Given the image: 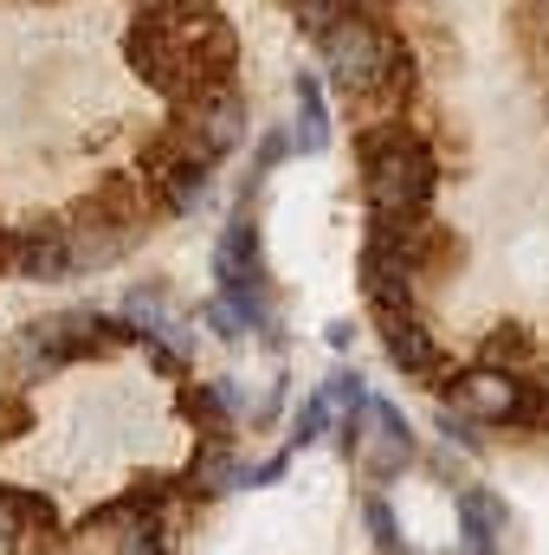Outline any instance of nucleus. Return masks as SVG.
<instances>
[{
  "label": "nucleus",
  "instance_id": "nucleus-27",
  "mask_svg": "<svg viewBox=\"0 0 549 555\" xmlns=\"http://www.w3.org/2000/svg\"><path fill=\"white\" fill-rule=\"evenodd\" d=\"M284 472H291V452H272V459H259V465L246 472V485H278Z\"/></svg>",
  "mask_w": 549,
  "mask_h": 555
},
{
  "label": "nucleus",
  "instance_id": "nucleus-30",
  "mask_svg": "<svg viewBox=\"0 0 549 555\" xmlns=\"http://www.w3.org/2000/svg\"><path fill=\"white\" fill-rule=\"evenodd\" d=\"M395 555H413V550H395Z\"/></svg>",
  "mask_w": 549,
  "mask_h": 555
},
{
  "label": "nucleus",
  "instance_id": "nucleus-2",
  "mask_svg": "<svg viewBox=\"0 0 549 555\" xmlns=\"http://www.w3.org/2000/svg\"><path fill=\"white\" fill-rule=\"evenodd\" d=\"M317 52H323V72L336 78L343 98H369V91H382L388 78H401L413 65L401 33L375 7H349L330 33H317Z\"/></svg>",
  "mask_w": 549,
  "mask_h": 555
},
{
  "label": "nucleus",
  "instance_id": "nucleus-5",
  "mask_svg": "<svg viewBox=\"0 0 549 555\" xmlns=\"http://www.w3.org/2000/svg\"><path fill=\"white\" fill-rule=\"evenodd\" d=\"M7 278L26 284H59L72 278V246H65V220H33V227H7Z\"/></svg>",
  "mask_w": 549,
  "mask_h": 555
},
{
  "label": "nucleus",
  "instance_id": "nucleus-3",
  "mask_svg": "<svg viewBox=\"0 0 549 555\" xmlns=\"http://www.w3.org/2000/svg\"><path fill=\"white\" fill-rule=\"evenodd\" d=\"M214 168H220V155L207 149V137L188 124V117H168L155 137L142 142V188L155 194V207L162 214H194L207 194H214Z\"/></svg>",
  "mask_w": 549,
  "mask_h": 555
},
{
  "label": "nucleus",
  "instance_id": "nucleus-10",
  "mask_svg": "<svg viewBox=\"0 0 549 555\" xmlns=\"http://www.w3.org/2000/svg\"><path fill=\"white\" fill-rule=\"evenodd\" d=\"M459 491V555H505L511 504L491 485H452Z\"/></svg>",
  "mask_w": 549,
  "mask_h": 555
},
{
  "label": "nucleus",
  "instance_id": "nucleus-13",
  "mask_svg": "<svg viewBox=\"0 0 549 555\" xmlns=\"http://www.w3.org/2000/svg\"><path fill=\"white\" fill-rule=\"evenodd\" d=\"M181 414L201 426V446H233L240 388L233 382H181Z\"/></svg>",
  "mask_w": 549,
  "mask_h": 555
},
{
  "label": "nucleus",
  "instance_id": "nucleus-8",
  "mask_svg": "<svg viewBox=\"0 0 549 555\" xmlns=\"http://www.w3.org/2000/svg\"><path fill=\"white\" fill-rule=\"evenodd\" d=\"M142 233L137 227H124L111 207H98V201H85L72 220H65V246H72V272H98V266H117L130 246H137Z\"/></svg>",
  "mask_w": 549,
  "mask_h": 555
},
{
  "label": "nucleus",
  "instance_id": "nucleus-14",
  "mask_svg": "<svg viewBox=\"0 0 549 555\" xmlns=\"http://www.w3.org/2000/svg\"><path fill=\"white\" fill-rule=\"evenodd\" d=\"M240 485H246V465L233 459V446H201L188 478H181V491H194V498H227Z\"/></svg>",
  "mask_w": 549,
  "mask_h": 555
},
{
  "label": "nucleus",
  "instance_id": "nucleus-20",
  "mask_svg": "<svg viewBox=\"0 0 549 555\" xmlns=\"http://www.w3.org/2000/svg\"><path fill=\"white\" fill-rule=\"evenodd\" d=\"M323 401H330L336 414H356V408H369V382H362V375H356V369L343 362V369H336V375L323 382Z\"/></svg>",
  "mask_w": 549,
  "mask_h": 555
},
{
  "label": "nucleus",
  "instance_id": "nucleus-9",
  "mask_svg": "<svg viewBox=\"0 0 549 555\" xmlns=\"http://www.w3.org/2000/svg\"><path fill=\"white\" fill-rule=\"evenodd\" d=\"M362 297L375 317H420V278L401 253L362 246Z\"/></svg>",
  "mask_w": 549,
  "mask_h": 555
},
{
  "label": "nucleus",
  "instance_id": "nucleus-4",
  "mask_svg": "<svg viewBox=\"0 0 549 555\" xmlns=\"http://www.w3.org/2000/svg\"><path fill=\"white\" fill-rule=\"evenodd\" d=\"M124 52H130V65H137V78L149 91H162L175 111L181 104H194L201 91H214V78L201 72V59L162 26V13H137V26H130V39H124Z\"/></svg>",
  "mask_w": 549,
  "mask_h": 555
},
{
  "label": "nucleus",
  "instance_id": "nucleus-25",
  "mask_svg": "<svg viewBox=\"0 0 549 555\" xmlns=\"http://www.w3.org/2000/svg\"><path fill=\"white\" fill-rule=\"evenodd\" d=\"M284 155H291V137H284V130H266V137L253 142V181H266Z\"/></svg>",
  "mask_w": 549,
  "mask_h": 555
},
{
  "label": "nucleus",
  "instance_id": "nucleus-15",
  "mask_svg": "<svg viewBox=\"0 0 549 555\" xmlns=\"http://www.w3.org/2000/svg\"><path fill=\"white\" fill-rule=\"evenodd\" d=\"M291 149H304V155L330 149V104H323V78L317 72H297V130H291Z\"/></svg>",
  "mask_w": 549,
  "mask_h": 555
},
{
  "label": "nucleus",
  "instance_id": "nucleus-1",
  "mask_svg": "<svg viewBox=\"0 0 549 555\" xmlns=\"http://www.w3.org/2000/svg\"><path fill=\"white\" fill-rule=\"evenodd\" d=\"M362 155V194L369 214H433V188H439V162L433 149L413 137L408 124H382L356 137Z\"/></svg>",
  "mask_w": 549,
  "mask_h": 555
},
{
  "label": "nucleus",
  "instance_id": "nucleus-19",
  "mask_svg": "<svg viewBox=\"0 0 549 555\" xmlns=\"http://www.w3.org/2000/svg\"><path fill=\"white\" fill-rule=\"evenodd\" d=\"M330 420H336V408L323 401V388H310V395L297 401V414H291V452H304V446H317V439L330 433Z\"/></svg>",
  "mask_w": 549,
  "mask_h": 555
},
{
  "label": "nucleus",
  "instance_id": "nucleus-21",
  "mask_svg": "<svg viewBox=\"0 0 549 555\" xmlns=\"http://www.w3.org/2000/svg\"><path fill=\"white\" fill-rule=\"evenodd\" d=\"M20 433H33V408L13 382H0V446H13Z\"/></svg>",
  "mask_w": 549,
  "mask_h": 555
},
{
  "label": "nucleus",
  "instance_id": "nucleus-6",
  "mask_svg": "<svg viewBox=\"0 0 549 555\" xmlns=\"http://www.w3.org/2000/svg\"><path fill=\"white\" fill-rule=\"evenodd\" d=\"M375 485H395L401 472L413 465V433L401 408L395 401H369V420H362V439H356V452H349Z\"/></svg>",
  "mask_w": 549,
  "mask_h": 555
},
{
  "label": "nucleus",
  "instance_id": "nucleus-12",
  "mask_svg": "<svg viewBox=\"0 0 549 555\" xmlns=\"http://www.w3.org/2000/svg\"><path fill=\"white\" fill-rule=\"evenodd\" d=\"M375 323H382L388 362H395L408 382H439V375H446V356H439V343H433V330H426L420 317H375Z\"/></svg>",
  "mask_w": 549,
  "mask_h": 555
},
{
  "label": "nucleus",
  "instance_id": "nucleus-28",
  "mask_svg": "<svg viewBox=\"0 0 549 555\" xmlns=\"http://www.w3.org/2000/svg\"><path fill=\"white\" fill-rule=\"evenodd\" d=\"M142 356H149V369H155V375H188V362H181V356H168V349H155V343H142Z\"/></svg>",
  "mask_w": 549,
  "mask_h": 555
},
{
  "label": "nucleus",
  "instance_id": "nucleus-11",
  "mask_svg": "<svg viewBox=\"0 0 549 555\" xmlns=\"http://www.w3.org/2000/svg\"><path fill=\"white\" fill-rule=\"evenodd\" d=\"M175 117H188L201 137H207V149L214 155H233L240 142H246V98H240V85H214V91H201L194 104H181Z\"/></svg>",
  "mask_w": 549,
  "mask_h": 555
},
{
  "label": "nucleus",
  "instance_id": "nucleus-22",
  "mask_svg": "<svg viewBox=\"0 0 549 555\" xmlns=\"http://www.w3.org/2000/svg\"><path fill=\"white\" fill-rule=\"evenodd\" d=\"M362 524H369V537H375V550H382V555L401 550V524H395L388 498H369V504H362Z\"/></svg>",
  "mask_w": 549,
  "mask_h": 555
},
{
  "label": "nucleus",
  "instance_id": "nucleus-17",
  "mask_svg": "<svg viewBox=\"0 0 549 555\" xmlns=\"http://www.w3.org/2000/svg\"><path fill=\"white\" fill-rule=\"evenodd\" d=\"M117 555H175V524H168V511L130 517V530L117 537Z\"/></svg>",
  "mask_w": 549,
  "mask_h": 555
},
{
  "label": "nucleus",
  "instance_id": "nucleus-18",
  "mask_svg": "<svg viewBox=\"0 0 549 555\" xmlns=\"http://www.w3.org/2000/svg\"><path fill=\"white\" fill-rule=\"evenodd\" d=\"M162 317H168V284L149 278V284H130V291H124V323H130L137 336H149Z\"/></svg>",
  "mask_w": 549,
  "mask_h": 555
},
{
  "label": "nucleus",
  "instance_id": "nucleus-7",
  "mask_svg": "<svg viewBox=\"0 0 549 555\" xmlns=\"http://www.w3.org/2000/svg\"><path fill=\"white\" fill-rule=\"evenodd\" d=\"M0 555H65L52 498L0 485Z\"/></svg>",
  "mask_w": 549,
  "mask_h": 555
},
{
  "label": "nucleus",
  "instance_id": "nucleus-24",
  "mask_svg": "<svg viewBox=\"0 0 549 555\" xmlns=\"http://www.w3.org/2000/svg\"><path fill=\"white\" fill-rule=\"evenodd\" d=\"M142 343H155V349H168V356H181V362H194V330L181 323V317H162Z\"/></svg>",
  "mask_w": 549,
  "mask_h": 555
},
{
  "label": "nucleus",
  "instance_id": "nucleus-23",
  "mask_svg": "<svg viewBox=\"0 0 549 555\" xmlns=\"http://www.w3.org/2000/svg\"><path fill=\"white\" fill-rule=\"evenodd\" d=\"M201 323H207L220 343H246V323H240V310H233L227 297H207V304H201Z\"/></svg>",
  "mask_w": 549,
  "mask_h": 555
},
{
  "label": "nucleus",
  "instance_id": "nucleus-26",
  "mask_svg": "<svg viewBox=\"0 0 549 555\" xmlns=\"http://www.w3.org/2000/svg\"><path fill=\"white\" fill-rule=\"evenodd\" d=\"M439 433H446L452 446H465V452H485V433H478V420L452 414V408H439Z\"/></svg>",
  "mask_w": 549,
  "mask_h": 555
},
{
  "label": "nucleus",
  "instance_id": "nucleus-29",
  "mask_svg": "<svg viewBox=\"0 0 549 555\" xmlns=\"http://www.w3.org/2000/svg\"><path fill=\"white\" fill-rule=\"evenodd\" d=\"M0 266H7V227H0Z\"/></svg>",
  "mask_w": 549,
  "mask_h": 555
},
{
  "label": "nucleus",
  "instance_id": "nucleus-16",
  "mask_svg": "<svg viewBox=\"0 0 549 555\" xmlns=\"http://www.w3.org/2000/svg\"><path fill=\"white\" fill-rule=\"evenodd\" d=\"M537 362V336L524 323H498L485 343H478V369H498V375H531Z\"/></svg>",
  "mask_w": 549,
  "mask_h": 555
}]
</instances>
